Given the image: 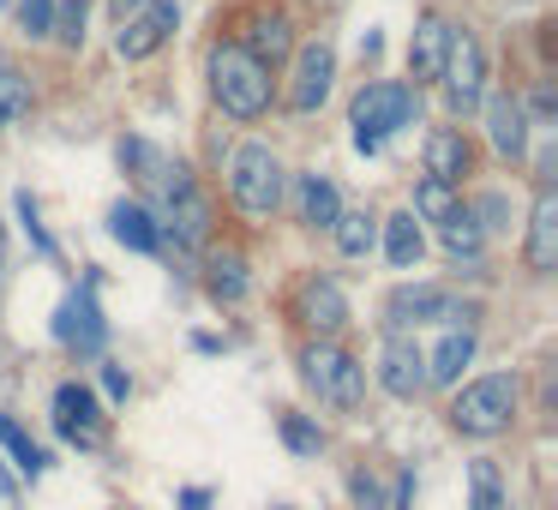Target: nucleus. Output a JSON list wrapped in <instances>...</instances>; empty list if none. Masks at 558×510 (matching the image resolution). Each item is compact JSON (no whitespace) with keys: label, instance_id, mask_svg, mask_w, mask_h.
<instances>
[{"label":"nucleus","instance_id":"8","mask_svg":"<svg viewBox=\"0 0 558 510\" xmlns=\"http://www.w3.org/2000/svg\"><path fill=\"white\" fill-rule=\"evenodd\" d=\"M330 85H337V49H330L325 37L301 42V49H294V85H289V109H294V114H313L318 102L330 97Z\"/></svg>","mask_w":558,"mask_h":510},{"label":"nucleus","instance_id":"37","mask_svg":"<svg viewBox=\"0 0 558 510\" xmlns=\"http://www.w3.org/2000/svg\"><path fill=\"white\" fill-rule=\"evenodd\" d=\"M126 390H133V378H126L121 366H102V397H109V402H126Z\"/></svg>","mask_w":558,"mask_h":510},{"label":"nucleus","instance_id":"23","mask_svg":"<svg viewBox=\"0 0 558 510\" xmlns=\"http://www.w3.org/2000/svg\"><path fill=\"white\" fill-rule=\"evenodd\" d=\"M438 234H445V253H450V265H481V253H486V229L474 222V210H450L445 222H438Z\"/></svg>","mask_w":558,"mask_h":510},{"label":"nucleus","instance_id":"43","mask_svg":"<svg viewBox=\"0 0 558 510\" xmlns=\"http://www.w3.org/2000/svg\"><path fill=\"white\" fill-rule=\"evenodd\" d=\"M0 7H13V0H0Z\"/></svg>","mask_w":558,"mask_h":510},{"label":"nucleus","instance_id":"18","mask_svg":"<svg viewBox=\"0 0 558 510\" xmlns=\"http://www.w3.org/2000/svg\"><path fill=\"white\" fill-rule=\"evenodd\" d=\"M445 42H450V25L438 13H426L421 25H414V37H409V73H414V85L438 78V66H445Z\"/></svg>","mask_w":558,"mask_h":510},{"label":"nucleus","instance_id":"24","mask_svg":"<svg viewBox=\"0 0 558 510\" xmlns=\"http://www.w3.org/2000/svg\"><path fill=\"white\" fill-rule=\"evenodd\" d=\"M426 174H433V181H450V186L469 174V145H462V133L438 126V133L426 138Z\"/></svg>","mask_w":558,"mask_h":510},{"label":"nucleus","instance_id":"13","mask_svg":"<svg viewBox=\"0 0 558 510\" xmlns=\"http://www.w3.org/2000/svg\"><path fill=\"white\" fill-rule=\"evenodd\" d=\"M294 318H301L313 337H337V330L349 325V301H342V289L330 277H306L301 294H294Z\"/></svg>","mask_w":558,"mask_h":510},{"label":"nucleus","instance_id":"9","mask_svg":"<svg viewBox=\"0 0 558 510\" xmlns=\"http://www.w3.org/2000/svg\"><path fill=\"white\" fill-rule=\"evenodd\" d=\"M174 25H181V0H145V7H138V13L121 25L114 54H121V61H150V54L169 42Z\"/></svg>","mask_w":558,"mask_h":510},{"label":"nucleus","instance_id":"17","mask_svg":"<svg viewBox=\"0 0 558 510\" xmlns=\"http://www.w3.org/2000/svg\"><path fill=\"white\" fill-rule=\"evenodd\" d=\"M558 265V198L553 186H541V198H534V217H529V270H553Z\"/></svg>","mask_w":558,"mask_h":510},{"label":"nucleus","instance_id":"7","mask_svg":"<svg viewBox=\"0 0 558 510\" xmlns=\"http://www.w3.org/2000/svg\"><path fill=\"white\" fill-rule=\"evenodd\" d=\"M54 337H61L66 349H78V354H102L109 325H102V306H97V277H85L61 301V313H54Z\"/></svg>","mask_w":558,"mask_h":510},{"label":"nucleus","instance_id":"26","mask_svg":"<svg viewBox=\"0 0 558 510\" xmlns=\"http://www.w3.org/2000/svg\"><path fill=\"white\" fill-rule=\"evenodd\" d=\"M385 253H390V265H397V270H414V265H421L426 241H421V222H414V210H397V217L385 222Z\"/></svg>","mask_w":558,"mask_h":510},{"label":"nucleus","instance_id":"25","mask_svg":"<svg viewBox=\"0 0 558 510\" xmlns=\"http://www.w3.org/2000/svg\"><path fill=\"white\" fill-rule=\"evenodd\" d=\"M330 234H337V253L342 258H366V253H373V241H378V217H373V210H337Z\"/></svg>","mask_w":558,"mask_h":510},{"label":"nucleus","instance_id":"33","mask_svg":"<svg viewBox=\"0 0 558 510\" xmlns=\"http://www.w3.org/2000/svg\"><path fill=\"white\" fill-rule=\"evenodd\" d=\"M13 210H19V229H25V241L37 246L43 258H54V241H49V229H43V217H37V198H31L25 186L13 193Z\"/></svg>","mask_w":558,"mask_h":510},{"label":"nucleus","instance_id":"16","mask_svg":"<svg viewBox=\"0 0 558 510\" xmlns=\"http://www.w3.org/2000/svg\"><path fill=\"white\" fill-rule=\"evenodd\" d=\"M486 138H493V150L510 162L529 150V109H522L510 90H493V97H486Z\"/></svg>","mask_w":558,"mask_h":510},{"label":"nucleus","instance_id":"22","mask_svg":"<svg viewBox=\"0 0 558 510\" xmlns=\"http://www.w3.org/2000/svg\"><path fill=\"white\" fill-rule=\"evenodd\" d=\"M294 205H301V222L306 229H330L342 210V193L330 174H301V186H294Z\"/></svg>","mask_w":558,"mask_h":510},{"label":"nucleus","instance_id":"35","mask_svg":"<svg viewBox=\"0 0 558 510\" xmlns=\"http://www.w3.org/2000/svg\"><path fill=\"white\" fill-rule=\"evenodd\" d=\"M19 31L25 37H54V0H19Z\"/></svg>","mask_w":558,"mask_h":510},{"label":"nucleus","instance_id":"3","mask_svg":"<svg viewBox=\"0 0 558 510\" xmlns=\"http://www.w3.org/2000/svg\"><path fill=\"white\" fill-rule=\"evenodd\" d=\"M510 421H517V378L510 373L474 378V385H462L457 402H450V426H457L462 438H498V433H510Z\"/></svg>","mask_w":558,"mask_h":510},{"label":"nucleus","instance_id":"36","mask_svg":"<svg viewBox=\"0 0 558 510\" xmlns=\"http://www.w3.org/2000/svg\"><path fill=\"white\" fill-rule=\"evenodd\" d=\"M54 37H61V42H73V49H78V42H85V0H66V13H61V31H54Z\"/></svg>","mask_w":558,"mask_h":510},{"label":"nucleus","instance_id":"40","mask_svg":"<svg viewBox=\"0 0 558 510\" xmlns=\"http://www.w3.org/2000/svg\"><path fill=\"white\" fill-rule=\"evenodd\" d=\"M0 282H7V229H0Z\"/></svg>","mask_w":558,"mask_h":510},{"label":"nucleus","instance_id":"34","mask_svg":"<svg viewBox=\"0 0 558 510\" xmlns=\"http://www.w3.org/2000/svg\"><path fill=\"white\" fill-rule=\"evenodd\" d=\"M349 498H354V510H390V493H385V481H378L373 469L349 474Z\"/></svg>","mask_w":558,"mask_h":510},{"label":"nucleus","instance_id":"39","mask_svg":"<svg viewBox=\"0 0 558 510\" xmlns=\"http://www.w3.org/2000/svg\"><path fill=\"white\" fill-rule=\"evenodd\" d=\"M181 510H210V493H205V486H186V493H181Z\"/></svg>","mask_w":558,"mask_h":510},{"label":"nucleus","instance_id":"6","mask_svg":"<svg viewBox=\"0 0 558 510\" xmlns=\"http://www.w3.org/2000/svg\"><path fill=\"white\" fill-rule=\"evenodd\" d=\"M438 78H445L450 114H474V109H481V97H486V49H481V37H469V31H450Z\"/></svg>","mask_w":558,"mask_h":510},{"label":"nucleus","instance_id":"19","mask_svg":"<svg viewBox=\"0 0 558 510\" xmlns=\"http://www.w3.org/2000/svg\"><path fill=\"white\" fill-rule=\"evenodd\" d=\"M469 361H474V325H450L445 342L426 354V385H457Z\"/></svg>","mask_w":558,"mask_h":510},{"label":"nucleus","instance_id":"11","mask_svg":"<svg viewBox=\"0 0 558 510\" xmlns=\"http://www.w3.org/2000/svg\"><path fill=\"white\" fill-rule=\"evenodd\" d=\"M121 162L133 169L138 186H150V193H162V198H181L186 186H193L186 162H174L169 150H157L150 138H121Z\"/></svg>","mask_w":558,"mask_h":510},{"label":"nucleus","instance_id":"38","mask_svg":"<svg viewBox=\"0 0 558 510\" xmlns=\"http://www.w3.org/2000/svg\"><path fill=\"white\" fill-rule=\"evenodd\" d=\"M138 7H145V0H109V19H114V25H126V19L138 13Z\"/></svg>","mask_w":558,"mask_h":510},{"label":"nucleus","instance_id":"32","mask_svg":"<svg viewBox=\"0 0 558 510\" xmlns=\"http://www.w3.org/2000/svg\"><path fill=\"white\" fill-rule=\"evenodd\" d=\"M277 433L294 457H318V450H325V433H318V421H306V414H282Z\"/></svg>","mask_w":558,"mask_h":510},{"label":"nucleus","instance_id":"28","mask_svg":"<svg viewBox=\"0 0 558 510\" xmlns=\"http://www.w3.org/2000/svg\"><path fill=\"white\" fill-rule=\"evenodd\" d=\"M469 510H505V474L493 457L469 462Z\"/></svg>","mask_w":558,"mask_h":510},{"label":"nucleus","instance_id":"21","mask_svg":"<svg viewBox=\"0 0 558 510\" xmlns=\"http://www.w3.org/2000/svg\"><path fill=\"white\" fill-rule=\"evenodd\" d=\"M157 229H169L181 246H205V234H210V205H205V193H198V186H186L181 198H169V222H157Z\"/></svg>","mask_w":558,"mask_h":510},{"label":"nucleus","instance_id":"5","mask_svg":"<svg viewBox=\"0 0 558 510\" xmlns=\"http://www.w3.org/2000/svg\"><path fill=\"white\" fill-rule=\"evenodd\" d=\"M301 378H306V390H318V397L330 402V409H361L366 402V366L354 361L349 349H337L330 337H318L301 349Z\"/></svg>","mask_w":558,"mask_h":510},{"label":"nucleus","instance_id":"27","mask_svg":"<svg viewBox=\"0 0 558 510\" xmlns=\"http://www.w3.org/2000/svg\"><path fill=\"white\" fill-rule=\"evenodd\" d=\"M246 289H253V277H246V258L241 253H217V258H210V301L241 306Z\"/></svg>","mask_w":558,"mask_h":510},{"label":"nucleus","instance_id":"1","mask_svg":"<svg viewBox=\"0 0 558 510\" xmlns=\"http://www.w3.org/2000/svg\"><path fill=\"white\" fill-rule=\"evenodd\" d=\"M210 97L234 121H258L270 109V66L253 61L241 42H217L210 49Z\"/></svg>","mask_w":558,"mask_h":510},{"label":"nucleus","instance_id":"42","mask_svg":"<svg viewBox=\"0 0 558 510\" xmlns=\"http://www.w3.org/2000/svg\"><path fill=\"white\" fill-rule=\"evenodd\" d=\"M318 7H337V0H318Z\"/></svg>","mask_w":558,"mask_h":510},{"label":"nucleus","instance_id":"30","mask_svg":"<svg viewBox=\"0 0 558 510\" xmlns=\"http://www.w3.org/2000/svg\"><path fill=\"white\" fill-rule=\"evenodd\" d=\"M0 445L13 450V462H19V474H25V481H37V474H43V450L31 445V433L13 421V414H0Z\"/></svg>","mask_w":558,"mask_h":510},{"label":"nucleus","instance_id":"14","mask_svg":"<svg viewBox=\"0 0 558 510\" xmlns=\"http://www.w3.org/2000/svg\"><path fill=\"white\" fill-rule=\"evenodd\" d=\"M433 318H450V294L433 289V282H402L385 301V330H414L433 325Z\"/></svg>","mask_w":558,"mask_h":510},{"label":"nucleus","instance_id":"12","mask_svg":"<svg viewBox=\"0 0 558 510\" xmlns=\"http://www.w3.org/2000/svg\"><path fill=\"white\" fill-rule=\"evenodd\" d=\"M378 385H385L390 397H402V402H414L426 390V354L414 349V337L390 330V337L378 342Z\"/></svg>","mask_w":558,"mask_h":510},{"label":"nucleus","instance_id":"31","mask_svg":"<svg viewBox=\"0 0 558 510\" xmlns=\"http://www.w3.org/2000/svg\"><path fill=\"white\" fill-rule=\"evenodd\" d=\"M25 114H31V85L0 61V133H7L13 121H25Z\"/></svg>","mask_w":558,"mask_h":510},{"label":"nucleus","instance_id":"4","mask_svg":"<svg viewBox=\"0 0 558 510\" xmlns=\"http://www.w3.org/2000/svg\"><path fill=\"white\" fill-rule=\"evenodd\" d=\"M414 114H421V97H414L409 85H366L361 97H354V150H361V157H378V150H385V138L397 133V126H409Z\"/></svg>","mask_w":558,"mask_h":510},{"label":"nucleus","instance_id":"41","mask_svg":"<svg viewBox=\"0 0 558 510\" xmlns=\"http://www.w3.org/2000/svg\"><path fill=\"white\" fill-rule=\"evenodd\" d=\"M270 510H294V505H270Z\"/></svg>","mask_w":558,"mask_h":510},{"label":"nucleus","instance_id":"15","mask_svg":"<svg viewBox=\"0 0 558 510\" xmlns=\"http://www.w3.org/2000/svg\"><path fill=\"white\" fill-rule=\"evenodd\" d=\"M241 49L253 54V61H265V66L289 61V54H294V25H289V13H277V7H258V13L246 19V31H241Z\"/></svg>","mask_w":558,"mask_h":510},{"label":"nucleus","instance_id":"20","mask_svg":"<svg viewBox=\"0 0 558 510\" xmlns=\"http://www.w3.org/2000/svg\"><path fill=\"white\" fill-rule=\"evenodd\" d=\"M109 234H114L121 246H133V253H157V246H162L157 217H150L145 205H133V198H121V205L109 210Z\"/></svg>","mask_w":558,"mask_h":510},{"label":"nucleus","instance_id":"2","mask_svg":"<svg viewBox=\"0 0 558 510\" xmlns=\"http://www.w3.org/2000/svg\"><path fill=\"white\" fill-rule=\"evenodd\" d=\"M229 198L234 210H241L246 222H270L282 205V162L270 145H258V138H246V145H234L229 157Z\"/></svg>","mask_w":558,"mask_h":510},{"label":"nucleus","instance_id":"29","mask_svg":"<svg viewBox=\"0 0 558 510\" xmlns=\"http://www.w3.org/2000/svg\"><path fill=\"white\" fill-rule=\"evenodd\" d=\"M450 210H457V186L426 174V181L414 186V222H445Z\"/></svg>","mask_w":558,"mask_h":510},{"label":"nucleus","instance_id":"10","mask_svg":"<svg viewBox=\"0 0 558 510\" xmlns=\"http://www.w3.org/2000/svg\"><path fill=\"white\" fill-rule=\"evenodd\" d=\"M54 433L66 438V445H102V402L90 385H78V378H66L61 390H54Z\"/></svg>","mask_w":558,"mask_h":510}]
</instances>
